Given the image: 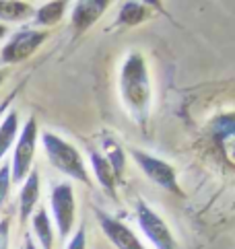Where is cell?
<instances>
[{"label":"cell","mask_w":235,"mask_h":249,"mask_svg":"<svg viewBox=\"0 0 235 249\" xmlns=\"http://www.w3.org/2000/svg\"><path fill=\"white\" fill-rule=\"evenodd\" d=\"M39 200V173L29 171V175L25 177V183L21 188L19 204H21V220H27L31 216V212L35 210V204Z\"/></svg>","instance_id":"obj_10"},{"label":"cell","mask_w":235,"mask_h":249,"mask_svg":"<svg viewBox=\"0 0 235 249\" xmlns=\"http://www.w3.org/2000/svg\"><path fill=\"white\" fill-rule=\"evenodd\" d=\"M35 142H38V124H35V118H29L25 128L21 130V136L17 138L13 165H11V181L21 183L29 175L33 153H35Z\"/></svg>","instance_id":"obj_3"},{"label":"cell","mask_w":235,"mask_h":249,"mask_svg":"<svg viewBox=\"0 0 235 249\" xmlns=\"http://www.w3.org/2000/svg\"><path fill=\"white\" fill-rule=\"evenodd\" d=\"M215 136L219 138V142H229L233 138V115L231 113H227V115H223V118L216 120Z\"/></svg>","instance_id":"obj_18"},{"label":"cell","mask_w":235,"mask_h":249,"mask_svg":"<svg viewBox=\"0 0 235 249\" xmlns=\"http://www.w3.org/2000/svg\"><path fill=\"white\" fill-rule=\"evenodd\" d=\"M4 35H6V27L4 25H0V37H4Z\"/></svg>","instance_id":"obj_24"},{"label":"cell","mask_w":235,"mask_h":249,"mask_svg":"<svg viewBox=\"0 0 235 249\" xmlns=\"http://www.w3.org/2000/svg\"><path fill=\"white\" fill-rule=\"evenodd\" d=\"M95 216L99 220V227H101L103 233L107 235V239H110L118 249H144V245L138 241V237L134 235L124 222L105 214V212H101L99 208L95 210Z\"/></svg>","instance_id":"obj_8"},{"label":"cell","mask_w":235,"mask_h":249,"mask_svg":"<svg viewBox=\"0 0 235 249\" xmlns=\"http://www.w3.org/2000/svg\"><path fill=\"white\" fill-rule=\"evenodd\" d=\"M8 188H11V167L2 165L0 167V208H2V204L6 202Z\"/></svg>","instance_id":"obj_19"},{"label":"cell","mask_w":235,"mask_h":249,"mask_svg":"<svg viewBox=\"0 0 235 249\" xmlns=\"http://www.w3.org/2000/svg\"><path fill=\"white\" fill-rule=\"evenodd\" d=\"M31 227H33V233L38 235L41 247H43V249H54L52 222H50V216H48V210H46V208H39L38 212H33Z\"/></svg>","instance_id":"obj_12"},{"label":"cell","mask_w":235,"mask_h":249,"mask_svg":"<svg viewBox=\"0 0 235 249\" xmlns=\"http://www.w3.org/2000/svg\"><path fill=\"white\" fill-rule=\"evenodd\" d=\"M107 8L105 0H83V2H77L75 11H72V25H75L77 31H85L103 15V11Z\"/></svg>","instance_id":"obj_9"},{"label":"cell","mask_w":235,"mask_h":249,"mask_svg":"<svg viewBox=\"0 0 235 249\" xmlns=\"http://www.w3.org/2000/svg\"><path fill=\"white\" fill-rule=\"evenodd\" d=\"M66 249H87V237H85V229L83 227H80L75 233V237L70 239V243H68Z\"/></svg>","instance_id":"obj_20"},{"label":"cell","mask_w":235,"mask_h":249,"mask_svg":"<svg viewBox=\"0 0 235 249\" xmlns=\"http://www.w3.org/2000/svg\"><path fill=\"white\" fill-rule=\"evenodd\" d=\"M137 218H138L142 233L151 239V243L157 249H176V241H174L171 231L167 229L163 218L153 208H149V204L144 200L137 202Z\"/></svg>","instance_id":"obj_4"},{"label":"cell","mask_w":235,"mask_h":249,"mask_svg":"<svg viewBox=\"0 0 235 249\" xmlns=\"http://www.w3.org/2000/svg\"><path fill=\"white\" fill-rule=\"evenodd\" d=\"M2 81H4V72H0V85H2Z\"/></svg>","instance_id":"obj_25"},{"label":"cell","mask_w":235,"mask_h":249,"mask_svg":"<svg viewBox=\"0 0 235 249\" xmlns=\"http://www.w3.org/2000/svg\"><path fill=\"white\" fill-rule=\"evenodd\" d=\"M144 19V6L138 2H124L118 15V23L120 25H137Z\"/></svg>","instance_id":"obj_17"},{"label":"cell","mask_w":235,"mask_h":249,"mask_svg":"<svg viewBox=\"0 0 235 249\" xmlns=\"http://www.w3.org/2000/svg\"><path fill=\"white\" fill-rule=\"evenodd\" d=\"M91 165H93L97 181L101 183V188L105 190V194L110 196V198H116V177L112 173L110 163L105 161V157L99 155L97 150H91Z\"/></svg>","instance_id":"obj_11"},{"label":"cell","mask_w":235,"mask_h":249,"mask_svg":"<svg viewBox=\"0 0 235 249\" xmlns=\"http://www.w3.org/2000/svg\"><path fill=\"white\" fill-rule=\"evenodd\" d=\"M46 37H48V33L38 31V29H23L19 33H15L11 41L0 52V62H2V64H15V62L27 60L41 46Z\"/></svg>","instance_id":"obj_5"},{"label":"cell","mask_w":235,"mask_h":249,"mask_svg":"<svg viewBox=\"0 0 235 249\" xmlns=\"http://www.w3.org/2000/svg\"><path fill=\"white\" fill-rule=\"evenodd\" d=\"M66 2H48L46 6H41L38 15H35V25H54L60 21V17L64 15Z\"/></svg>","instance_id":"obj_15"},{"label":"cell","mask_w":235,"mask_h":249,"mask_svg":"<svg viewBox=\"0 0 235 249\" xmlns=\"http://www.w3.org/2000/svg\"><path fill=\"white\" fill-rule=\"evenodd\" d=\"M17 130H19V118H17V111L11 109L6 113V118L0 122V161L8 153V148L13 146L17 138Z\"/></svg>","instance_id":"obj_13"},{"label":"cell","mask_w":235,"mask_h":249,"mask_svg":"<svg viewBox=\"0 0 235 249\" xmlns=\"http://www.w3.org/2000/svg\"><path fill=\"white\" fill-rule=\"evenodd\" d=\"M120 91L132 118L140 126H144L149 118V107H151V83H149L144 60L138 52L130 54L124 62L122 72H120Z\"/></svg>","instance_id":"obj_1"},{"label":"cell","mask_w":235,"mask_h":249,"mask_svg":"<svg viewBox=\"0 0 235 249\" xmlns=\"http://www.w3.org/2000/svg\"><path fill=\"white\" fill-rule=\"evenodd\" d=\"M103 157H105V161L110 163L112 173L118 181L124 173V150L120 148V144H116L112 138H107V140H103Z\"/></svg>","instance_id":"obj_14"},{"label":"cell","mask_w":235,"mask_h":249,"mask_svg":"<svg viewBox=\"0 0 235 249\" xmlns=\"http://www.w3.org/2000/svg\"><path fill=\"white\" fill-rule=\"evenodd\" d=\"M132 157L137 159V163L140 165V169L147 173L149 179H153L157 185H161L163 190L167 192H174V194H182L177 185V177H176V169L171 167L169 163L161 161V159L147 155L142 150H132Z\"/></svg>","instance_id":"obj_7"},{"label":"cell","mask_w":235,"mask_h":249,"mask_svg":"<svg viewBox=\"0 0 235 249\" xmlns=\"http://www.w3.org/2000/svg\"><path fill=\"white\" fill-rule=\"evenodd\" d=\"M29 13H31V6L27 2H13V0L0 2V19H4V21L25 19Z\"/></svg>","instance_id":"obj_16"},{"label":"cell","mask_w":235,"mask_h":249,"mask_svg":"<svg viewBox=\"0 0 235 249\" xmlns=\"http://www.w3.org/2000/svg\"><path fill=\"white\" fill-rule=\"evenodd\" d=\"M41 140H43V146H46L50 163L56 167L60 173H64V175L72 177V179L89 185V175H87V169L83 163V157H80V153L75 146L68 144L66 140H62L60 136L52 134V132H43Z\"/></svg>","instance_id":"obj_2"},{"label":"cell","mask_w":235,"mask_h":249,"mask_svg":"<svg viewBox=\"0 0 235 249\" xmlns=\"http://www.w3.org/2000/svg\"><path fill=\"white\" fill-rule=\"evenodd\" d=\"M15 95H17V91H13V93H11V95H8V97H6V99H4L2 103H0V115H2V113L6 111V107H8V105H11V103H13V99H15Z\"/></svg>","instance_id":"obj_22"},{"label":"cell","mask_w":235,"mask_h":249,"mask_svg":"<svg viewBox=\"0 0 235 249\" xmlns=\"http://www.w3.org/2000/svg\"><path fill=\"white\" fill-rule=\"evenodd\" d=\"M0 249H8V220L0 222Z\"/></svg>","instance_id":"obj_21"},{"label":"cell","mask_w":235,"mask_h":249,"mask_svg":"<svg viewBox=\"0 0 235 249\" xmlns=\"http://www.w3.org/2000/svg\"><path fill=\"white\" fill-rule=\"evenodd\" d=\"M50 206H52L60 237L66 239L72 225H75V192H72L68 183L54 185L50 194Z\"/></svg>","instance_id":"obj_6"},{"label":"cell","mask_w":235,"mask_h":249,"mask_svg":"<svg viewBox=\"0 0 235 249\" xmlns=\"http://www.w3.org/2000/svg\"><path fill=\"white\" fill-rule=\"evenodd\" d=\"M25 249H38V247H35V243H33V239H31L29 235L25 237Z\"/></svg>","instance_id":"obj_23"}]
</instances>
